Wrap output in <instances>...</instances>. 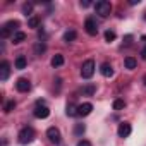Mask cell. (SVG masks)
<instances>
[{"label":"cell","mask_w":146,"mask_h":146,"mask_svg":"<svg viewBox=\"0 0 146 146\" xmlns=\"http://www.w3.org/2000/svg\"><path fill=\"white\" fill-rule=\"evenodd\" d=\"M76 38H78V33H76L74 29H69V31H65V33H64V41H65V43L74 41Z\"/></svg>","instance_id":"cell-14"},{"label":"cell","mask_w":146,"mask_h":146,"mask_svg":"<svg viewBox=\"0 0 146 146\" xmlns=\"http://www.w3.org/2000/svg\"><path fill=\"white\" fill-rule=\"evenodd\" d=\"M84 29H86V33H88L90 36H96V35H98V23H96V19H95V17H86V21H84Z\"/></svg>","instance_id":"cell-5"},{"label":"cell","mask_w":146,"mask_h":146,"mask_svg":"<svg viewBox=\"0 0 146 146\" xmlns=\"http://www.w3.org/2000/svg\"><path fill=\"white\" fill-rule=\"evenodd\" d=\"M33 115H35L36 119H46V117L50 115V108H48L46 105H36Z\"/></svg>","instance_id":"cell-7"},{"label":"cell","mask_w":146,"mask_h":146,"mask_svg":"<svg viewBox=\"0 0 146 146\" xmlns=\"http://www.w3.org/2000/svg\"><path fill=\"white\" fill-rule=\"evenodd\" d=\"M95 11L100 17H108L112 14V4L107 2V0H100V2L95 4Z\"/></svg>","instance_id":"cell-2"},{"label":"cell","mask_w":146,"mask_h":146,"mask_svg":"<svg viewBox=\"0 0 146 146\" xmlns=\"http://www.w3.org/2000/svg\"><path fill=\"white\" fill-rule=\"evenodd\" d=\"M143 17H144V21H146V12H144V16H143Z\"/></svg>","instance_id":"cell-33"},{"label":"cell","mask_w":146,"mask_h":146,"mask_svg":"<svg viewBox=\"0 0 146 146\" xmlns=\"http://www.w3.org/2000/svg\"><path fill=\"white\" fill-rule=\"evenodd\" d=\"M84 132H86V125L84 124H76L74 125V134L76 136H83Z\"/></svg>","instance_id":"cell-22"},{"label":"cell","mask_w":146,"mask_h":146,"mask_svg":"<svg viewBox=\"0 0 146 146\" xmlns=\"http://www.w3.org/2000/svg\"><path fill=\"white\" fill-rule=\"evenodd\" d=\"M91 5V2H88V0H84V2H81V7L83 9H86V7H90Z\"/></svg>","instance_id":"cell-29"},{"label":"cell","mask_w":146,"mask_h":146,"mask_svg":"<svg viewBox=\"0 0 146 146\" xmlns=\"http://www.w3.org/2000/svg\"><path fill=\"white\" fill-rule=\"evenodd\" d=\"M115 38H117V35H115V31H112V29H108V31L105 33V40H107L108 43H110V41H113Z\"/></svg>","instance_id":"cell-25"},{"label":"cell","mask_w":146,"mask_h":146,"mask_svg":"<svg viewBox=\"0 0 146 146\" xmlns=\"http://www.w3.org/2000/svg\"><path fill=\"white\" fill-rule=\"evenodd\" d=\"M17 139H19L21 144H29V143L35 139V131H33V127H23L21 132H19V136H17Z\"/></svg>","instance_id":"cell-3"},{"label":"cell","mask_w":146,"mask_h":146,"mask_svg":"<svg viewBox=\"0 0 146 146\" xmlns=\"http://www.w3.org/2000/svg\"><path fill=\"white\" fill-rule=\"evenodd\" d=\"M46 136H48L50 143H53V144H60V141H62L60 131H58L57 127H48V129H46Z\"/></svg>","instance_id":"cell-6"},{"label":"cell","mask_w":146,"mask_h":146,"mask_svg":"<svg viewBox=\"0 0 146 146\" xmlns=\"http://www.w3.org/2000/svg\"><path fill=\"white\" fill-rule=\"evenodd\" d=\"M78 146H93V144H91L90 141H86V139H83V141H79V143H78Z\"/></svg>","instance_id":"cell-28"},{"label":"cell","mask_w":146,"mask_h":146,"mask_svg":"<svg viewBox=\"0 0 146 146\" xmlns=\"http://www.w3.org/2000/svg\"><path fill=\"white\" fill-rule=\"evenodd\" d=\"M91 112H93V103H90V102L81 103V105L78 107V115H79V117H86V115H90Z\"/></svg>","instance_id":"cell-11"},{"label":"cell","mask_w":146,"mask_h":146,"mask_svg":"<svg viewBox=\"0 0 146 146\" xmlns=\"http://www.w3.org/2000/svg\"><path fill=\"white\" fill-rule=\"evenodd\" d=\"M11 76V64L7 60H4L0 64V81H7Z\"/></svg>","instance_id":"cell-9"},{"label":"cell","mask_w":146,"mask_h":146,"mask_svg":"<svg viewBox=\"0 0 146 146\" xmlns=\"http://www.w3.org/2000/svg\"><path fill=\"white\" fill-rule=\"evenodd\" d=\"M26 40V33H23V31H17L14 36H12V41L14 43H21V41H24Z\"/></svg>","instance_id":"cell-20"},{"label":"cell","mask_w":146,"mask_h":146,"mask_svg":"<svg viewBox=\"0 0 146 146\" xmlns=\"http://www.w3.org/2000/svg\"><path fill=\"white\" fill-rule=\"evenodd\" d=\"M83 95L84 96H93L95 93H96V86L95 84H86V86H83Z\"/></svg>","instance_id":"cell-16"},{"label":"cell","mask_w":146,"mask_h":146,"mask_svg":"<svg viewBox=\"0 0 146 146\" xmlns=\"http://www.w3.org/2000/svg\"><path fill=\"white\" fill-rule=\"evenodd\" d=\"M93 74H95V60L88 58L81 67V76H83V79H91Z\"/></svg>","instance_id":"cell-4"},{"label":"cell","mask_w":146,"mask_h":146,"mask_svg":"<svg viewBox=\"0 0 146 146\" xmlns=\"http://www.w3.org/2000/svg\"><path fill=\"white\" fill-rule=\"evenodd\" d=\"M132 40H134V36H132V35L124 36V43H125V45H131V43H132Z\"/></svg>","instance_id":"cell-27"},{"label":"cell","mask_w":146,"mask_h":146,"mask_svg":"<svg viewBox=\"0 0 146 146\" xmlns=\"http://www.w3.org/2000/svg\"><path fill=\"white\" fill-rule=\"evenodd\" d=\"M60 65H64V55L57 53V55L52 58V67H60Z\"/></svg>","instance_id":"cell-17"},{"label":"cell","mask_w":146,"mask_h":146,"mask_svg":"<svg viewBox=\"0 0 146 146\" xmlns=\"http://www.w3.org/2000/svg\"><path fill=\"white\" fill-rule=\"evenodd\" d=\"M124 65H125V69L132 70V69H136V67H137V60H136L134 57H125V60H124Z\"/></svg>","instance_id":"cell-15"},{"label":"cell","mask_w":146,"mask_h":146,"mask_svg":"<svg viewBox=\"0 0 146 146\" xmlns=\"http://www.w3.org/2000/svg\"><path fill=\"white\" fill-rule=\"evenodd\" d=\"M45 50H46V45H45V41H38V43L35 45V52H36L38 55L45 53Z\"/></svg>","instance_id":"cell-21"},{"label":"cell","mask_w":146,"mask_h":146,"mask_svg":"<svg viewBox=\"0 0 146 146\" xmlns=\"http://www.w3.org/2000/svg\"><path fill=\"white\" fill-rule=\"evenodd\" d=\"M100 72H102L105 78H112V76H113V69H112V65H110L108 62H103V64H102Z\"/></svg>","instance_id":"cell-12"},{"label":"cell","mask_w":146,"mask_h":146,"mask_svg":"<svg viewBox=\"0 0 146 146\" xmlns=\"http://www.w3.org/2000/svg\"><path fill=\"white\" fill-rule=\"evenodd\" d=\"M17 28H19V21H9L2 26L0 29V36L2 38H9V36H14L17 33Z\"/></svg>","instance_id":"cell-1"},{"label":"cell","mask_w":146,"mask_h":146,"mask_svg":"<svg viewBox=\"0 0 146 146\" xmlns=\"http://www.w3.org/2000/svg\"><path fill=\"white\" fill-rule=\"evenodd\" d=\"M65 113H67L69 117H76V115H78V107H76V105H72V103H70V105H67Z\"/></svg>","instance_id":"cell-19"},{"label":"cell","mask_w":146,"mask_h":146,"mask_svg":"<svg viewBox=\"0 0 146 146\" xmlns=\"http://www.w3.org/2000/svg\"><path fill=\"white\" fill-rule=\"evenodd\" d=\"M23 12H24V16H31V12H33V4H31V2L24 4V5H23ZM31 17H33V16H31Z\"/></svg>","instance_id":"cell-23"},{"label":"cell","mask_w":146,"mask_h":146,"mask_svg":"<svg viewBox=\"0 0 146 146\" xmlns=\"http://www.w3.org/2000/svg\"><path fill=\"white\" fill-rule=\"evenodd\" d=\"M124 107H125V102H124L122 98H117V100H113V103H112V108H113V110H117V112H119V110H122Z\"/></svg>","instance_id":"cell-18"},{"label":"cell","mask_w":146,"mask_h":146,"mask_svg":"<svg viewBox=\"0 0 146 146\" xmlns=\"http://www.w3.org/2000/svg\"><path fill=\"white\" fill-rule=\"evenodd\" d=\"M16 90H17V91H21V93H26V91H29V90H31V83H29L26 78H19V79H17V83H16Z\"/></svg>","instance_id":"cell-10"},{"label":"cell","mask_w":146,"mask_h":146,"mask_svg":"<svg viewBox=\"0 0 146 146\" xmlns=\"http://www.w3.org/2000/svg\"><path fill=\"white\" fill-rule=\"evenodd\" d=\"M141 58H143V60H146V46L141 50Z\"/></svg>","instance_id":"cell-30"},{"label":"cell","mask_w":146,"mask_h":146,"mask_svg":"<svg viewBox=\"0 0 146 146\" xmlns=\"http://www.w3.org/2000/svg\"><path fill=\"white\" fill-rule=\"evenodd\" d=\"M14 65H16V69H19V70L26 69V65H28V60H26V57H24V55H19V57L16 58Z\"/></svg>","instance_id":"cell-13"},{"label":"cell","mask_w":146,"mask_h":146,"mask_svg":"<svg viewBox=\"0 0 146 146\" xmlns=\"http://www.w3.org/2000/svg\"><path fill=\"white\" fill-rule=\"evenodd\" d=\"M28 26H29V28H38V26H40V19H38L36 16L29 17V19H28Z\"/></svg>","instance_id":"cell-24"},{"label":"cell","mask_w":146,"mask_h":146,"mask_svg":"<svg viewBox=\"0 0 146 146\" xmlns=\"http://www.w3.org/2000/svg\"><path fill=\"white\" fill-rule=\"evenodd\" d=\"M143 83H144V86H146V74H144V78H143Z\"/></svg>","instance_id":"cell-32"},{"label":"cell","mask_w":146,"mask_h":146,"mask_svg":"<svg viewBox=\"0 0 146 146\" xmlns=\"http://www.w3.org/2000/svg\"><path fill=\"white\" fill-rule=\"evenodd\" d=\"M131 132H132V127H131L129 122H122V124H119V129H117L119 137H129Z\"/></svg>","instance_id":"cell-8"},{"label":"cell","mask_w":146,"mask_h":146,"mask_svg":"<svg viewBox=\"0 0 146 146\" xmlns=\"http://www.w3.org/2000/svg\"><path fill=\"white\" fill-rule=\"evenodd\" d=\"M141 41H143V43L146 45V35H143V36H141Z\"/></svg>","instance_id":"cell-31"},{"label":"cell","mask_w":146,"mask_h":146,"mask_svg":"<svg viewBox=\"0 0 146 146\" xmlns=\"http://www.w3.org/2000/svg\"><path fill=\"white\" fill-rule=\"evenodd\" d=\"M14 108H16V102H14V100H11V102H7V103L4 105V110H5L7 113H9V112H12Z\"/></svg>","instance_id":"cell-26"}]
</instances>
